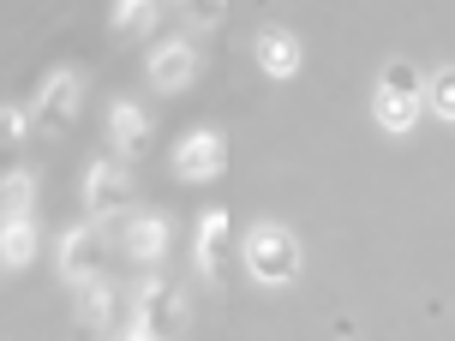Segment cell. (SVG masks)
<instances>
[{
    "label": "cell",
    "instance_id": "cell-18",
    "mask_svg": "<svg viewBox=\"0 0 455 341\" xmlns=\"http://www.w3.org/2000/svg\"><path fill=\"white\" fill-rule=\"evenodd\" d=\"M384 91L419 96V91H426V84H419V67H413V60H384Z\"/></svg>",
    "mask_w": 455,
    "mask_h": 341
},
{
    "label": "cell",
    "instance_id": "cell-3",
    "mask_svg": "<svg viewBox=\"0 0 455 341\" xmlns=\"http://www.w3.org/2000/svg\"><path fill=\"white\" fill-rule=\"evenodd\" d=\"M84 210H91V222L132 216V180H126L120 162H91V168H84Z\"/></svg>",
    "mask_w": 455,
    "mask_h": 341
},
{
    "label": "cell",
    "instance_id": "cell-5",
    "mask_svg": "<svg viewBox=\"0 0 455 341\" xmlns=\"http://www.w3.org/2000/svg\"><path fill=\"white\" fill-rule=\"evenodd\" d=\"M102 264H108V240H102L96 222L72 227L67 240H60V275L67 282H91V275H102Z\"/></svg>",
    "mask_w": 455,
    "mask_h": 341
},
{
    "label": "cell",
    "instance_id": "cell-2",
    "mask_svg": "<svg viewBox=\"0 0 455 341\" xmlns=\"http://www.w3.org/2000/svg\"><path fill=\"white\" fill-rule=\"evenodd\" d=\"M126 329L144 341H162V336H180L186 329V299L174 282H144L132 299V318H126Z\"/></svg>",
    "mask_w": 455,
    "mask_h": 341
},
{
    "label": "cell",
    "instance_id": "cell-10",
    "mask_svg": "<svg viewBox=\"0 0 455 341\" xmlns=\"http://www.w3.org/2000/svg\"><path fill=\"white\" fill-rule=\"evenodd\" d=\"M162 251H168V222L162 216H132V227H126V258L132 264H162Z\"/></svg>",
    "mask_w": 455,
    "mask_h": 341
},
{
    "label": "cell",
    "instance_id": "cell-14",
    "mask_svg": "<svg viewBox=\"0 0 455 341\" xmlns=\"http://www.w3.org/2000/svg\"><path fill=\"white\" fill-rule=\"evenodd\" d=\"M413 120H419V96L378 91V126H384V132H408Z\"/></svg>",
    "mask_w": 455,
    "mask_h": 341
},
{
    "label": "cell",
    "instance_id": "cell-16",
    "mask_svg": "<svg viewBox=\"0 0 455 341\" xmlns=\"http://www.w3.org/2000/svg\"><path fill=\"white\" fill-rule=\"evenodd\" d=\"M156 24V0H120L114 6V30H132V36H144Z\"/></svg>",
    "mask_w": 455,
    "mask_h": 341
},
{
    "label": "cell",
    "instance_id": "cell-12",
    "mask_svg": "<svg viewBox=\"0 0 455 341\" xmlns=\"http://www.w3.org/2000/svg\"><path fill=\"white\" fill-rule=\"evenodd\" d=\"M0 258H6L12 270H24V264L36 258V210H30V216H6V222H0Z\"/></svg>",
    "mask_w": 455,
    "mask_h": 341
},
{
    "label": "cell",
    "instance_id": "cell-11",
    "mask_svg": "<svg viewBox=\"0 0 455 341\" xmlns=\"http://www.w3.org/2000/svg\"><path fill=\"white\" fill-rule=\"evenodd\" d=\"M108 132H114V144H120V156H144V150H150V120H144L132 102H114L108 108Z\"/></svg>",
    "mask_w": 455,
    "mask_h": 341
},
{
    "label": "cell",
    "instance_id": "cell-8",
    "mask_svg": "<svg viewBox=\"0 0 455 341\" xmlns=\"http://www.w3.org/2000/svg\"><path fill=\"white\" fill-rule=\"evenodd\" d=\"M198 270H204L210 282L228 275V216L222 210H210L204 222H198Z\"/></svg>",
    "mask_w": 455,
    "mask_h": 341
},
{
    "label": "cell",
    "instance_id": "cell-1",
    "mask_svg": "<svg viewBox=\"0 0 455 341\" xmlns=\"http://www.w3.org/2000/svg\"><path fill=\"white\" fill-rule=\"evenodd\" d=\"M246 270L258 288H288L299 275V240L282 222H258L246 234Z\"/></svg>",
    "mask_w": 455,
    "mask_h": 341
},
{
    "label": "cell",
    "instance_id": "cell-17",
    "mask_svg": "<svg viewBox=\"0 0 455 341\" xmlns=\"http://www.w3.org/2000/svg\"><path fill=\"white\" fill-rule=\"evenodd\" d=\"M426 102H432V114L455 120V67H437L432 78H426Z\"/></svg>",
    "mask_w": 455,
    "mask_h": 341
},
{
    "label": "cell",
    "instance_id": "cell-19",
    "mask_svg": "<svg viewBox=\"0 0 455 341\" xmlns=\"http://www.w3.org/2000/svg\"><path fill=\"white\" fill-rule=\"evenodd\" d=\"M228 12V0H180V19L192 24V30H216Z\"/></svg>",
    "mask_w": 455,
    "mask_h": 341
},
{
    "label": "cell",
    "instance_id": "cell-6",
    "mask_svg": "<svg viewBox=\"0 0 455 341\" xmlns=\"http://www.w3.org/2000/svg\"><path fill=\"white\" fill-rule=\"evenodd\" d=\"M198 78V48L192 43H162V48H150V84L156 91H180V84H192Z\"/></svg>",
    "mask_w": 455,
    "mask_h": 341
},
{
    "label": "cell",
    "instance_id": "cell-20",
    "mask_svg": "<svg viewBox=\"0 0 455 341\" xmlns=\"http://www.w3.org/2000/svg\"><path fill=\"white\" fill-rule=\"evenodd\" d=\"M24 126H30V114L24 108H0V150H12L24 138Z\"/></svg>",
    "mask_w": 455,
    "mask_h": 341
},
{
    "label": "cell",
    "instance_id": "cell-9",
    "mask_svg": "<svg viewBox=\"0 0 455 341\" xmlns=\"http://www.w3.org/2000/svg\"><path fill=\"white\" fill-rule=\"evenodd\" d=\"M258 67L270 72V78H294L299 72V43H294V30H258Z\"/></svg>",
    "mask_w": 455,
    "mask_h": 341
},
{
    "label": "cell",
    "instance_id": "cell-15",
    "mask_svg": "<svg viewBox=\"0 0 455 341\" xmlns=\"http://www.w3.org/2000/svg\"><path fill=\"white\" fill-rule=\"evenodd\" d=\"M36 210V174H6V186H0V216H30Z\"/></svg>",
    "mask_w": 455,
    "mask_h": 341
},
{
    "label": "cell",
    "instance_id": "cell-13",
    "mask_svg": "<svg viewBox=\"0 0 455 341\" xmlns=\"http://www.w3.org/2000/svg\"><path fill=\"white\" fill-rule=\"evenodd\" d=\"M78 323H84L91 336L114 329V288L102 282V275H91V282H84V294H78Z\"/></svg>",
    "mask_w": 455,
    "mask_h": 341
},
{
    "label": "cell",
    "instance_id": "cell-4",
    "mask_svg": "<svg viewBox=\"0 0 455 341\" xmlns=\"http://www.w3.org/2000/svg\"><path fill=\"white\" fill-rule=\"evenodd\" d=\"M78 102H84L78 72H48V84L36 91V108H30V126L43 138H60L72 120H78Z\"/></svg>",
    "mask_w": 455,
    "mask_h": 341
},
{
    "label": "cell",
    "instance_id": "cell-7",
    "mask_svg": "<svg viewBox=\"0 0 455 341\" xmlns=\"http://www.w3.org/2000/svg\"><path fill=\"white\" fill-rule=\"evenodd\" d=\"M216 168H222V138L210 132V126L186 132L180 150H174V174H180V180H210Z\"/></svg>",
    "mask_w": 455,
    "mask_h": 341
}]
</instances>
